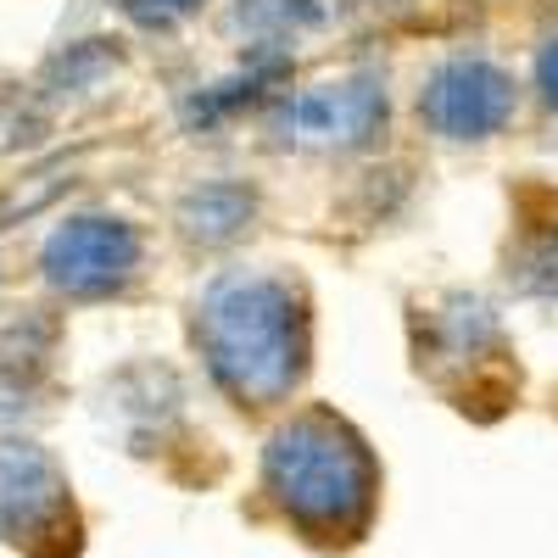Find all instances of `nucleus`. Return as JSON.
I'll return each instance as SVG.
<instances>
[{
	"label": "nucleus",
	"instance_id": "1a4fd4ad",
	"mask_svg": "<svg viewBox=\"0 0 558 558\" xmlns=\"http://www.w3.org/2000/svg\"><path fill=\"white\" fill-rule=\"evenodd\" d=\"M536 84H542V96L558 107V45H547L542 62H536Z\"/></svg>",
	"mask_w": 558,
	"mask_h": 558
},
{
	"label": "nucleus",
	"instance_id": "39448f33",
	"mask_svg": "<svg viewBox=\"0 0 558 558\" xmlns=\"http://www.w3.org/2000/svg\"><path fill=\"white\" fill-rule=\"evenodd\" d=\"M418 118L447 140H486L514 118V78L481 57H458L425 84Z\"/></svg>",
	"mask_w": 558,
	"mask_h": 558
},
{
	"label": "nucleus",
	"instance_id": "423d86ee",
	"mask_svg": "<svg viewBox=\"0 0 558 558\" xmlns=\"http://www.w3.org/2000/svg\"><path fill=\"white\" fill-rule=\"evenodd\" d=\"M291 129L313 146H363L386 129V89L375 78H341L307 89V96L291 107Z\"/></svg>",
	"mask_w": 558,
	"mask_h": 558
},
{
	"label": "nucleus",
	"instance_id": "f257e3e1",
	"mask_svg": "<svg viewBox=\"0 0 558 558\" xmlns=\"http://www.w3.org/2000/svg\"><path fill=\"white\" fill-rule=\"evenodd\" d=\"M263 497L307 547L341 553L375 531L380 463L336 408H302L263 447Z\"/></svg>",
	"mask_w": 558,
	"mask_h": 558
},
{
	"label": "nucleus",
	"instance_id": "0eeeda50",
	"mask_svg": "<svg viewBox=\"0 0 558 558\" xmlns=\"http://www.w3.org/2000/svg\"><path fill=\"white\" fill-rule=\"evenodd\" d=\"M252 207H257V196L246 184H202V191H191L179 202V229L202 246H223L246 229Z\"/></svg>",
	"mask_w": 558,
	"mask_h": 558
},
{
	"label": "nucleus",
	"instance_id": "20e7f679",
	"mask_svg": "<svg viewBox=\"0 0 558 558\" xmlns=\"http://www.w3.org/2000/svg\"><path fill=\"white\" fill-rule=\"evenodd\" d=\"M45 279L62 296H112L140 274V235L123 218H68L39 252Z\"/></svg>",
	"mask_w": 558,
	"mask_h": 558
},
{
	"label": "nucleus",
	"instance_id": "6e6552de",
	"mask_svg": "<svg viewBox=\"0 0 558 558\" xmlns=\"http://www.w3.org/2000/svg\"><path fill=\"white\" fill-rule=\"evenodd\" d=\"M118 7H123L140 28H168V23H179V17H191L202 0H118Z\"/></svg>",
	"mask_w": 558,
	"mask_h": 558
},
{
	"label": "nucleus",
	"instance_id": "f03ea898",
	"mask_svg": "<svg viewBox=\"0 0 558 558\" xmlns=\"http://www.w3.org/2000/svg\"><path fill=\"white\" fill-rule=\"evenodd\" d=\"M196 347L235 408H279L307 375V313L291 279L223 274L196 302Z\"/></svg>",
	"mask_w": 558,
	"mask_h": 558
},
{
	"label": "nucleus",
	"instance_id": "7ed1b4c3",
	"mask_svg": "<svg viewBox=\"0 0 558 558\" xmlns=\"http://www.w3.org/2000/svg\"><path fill=\"white\" fill-rule=\"evenodd\" d=\"M0 536L12 547H28L34 558H51L45 542H57L62 558H73V497L57 458L34 441H0Z\"/></svg>",
	"mask_w": 558,
	"mask_h": 558
}]
</instances>
